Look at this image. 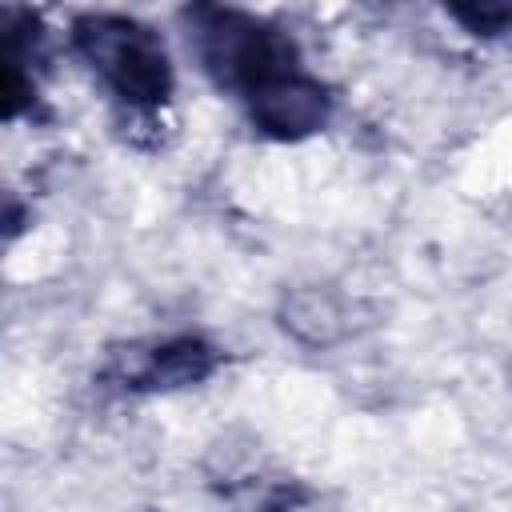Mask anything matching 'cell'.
I'll list each match as a JSON object with an SVG mask.
<instances>
[{
	"mask_svg": "<svg viewBox=\"0 0 512 512\" xmlns=\"http://www.w3.org/2000/svg\"><path fill=\"white\" fill-rule=\"evenodd\" d=\"M176 24L200 76L240 104L260 140L300 144L332 124L336 88L308 68L300 40L280 20L240 4L196 0L176 12Z\"/></svg>",
	"mask_w": 512,
	"mask_h": 512,
	"instance_id": "6da1fadb",
	"label": "cell"
},
{
	"mask_svg": "<svg viewBox=\"0 0 512 512\" xmlns=\"http://www.w3.org/2000/svg\"><path fill=\"white\" fill-rule=\"evenodd\" d=\"M68 48L108 96L124 128H156L176 96V64L160 28L132 12L84 8L68 20Z\"/></svg>",
	"mask_w": 512,
	"mask_h": 512,
	"instance_id": "7a4b0ae2",
	"label": "cell"
},
{
	"mask_svg": "<svg viewBox=\"0 0 512 512\" xmlns=\"http://www.w3.org/2000/svg\"><path fill=\"white\" fill-rule=\"evenodd\" d=\"M228 364V352L204 332L136 336L104 348L96 388L112 396H168L208 384Z\"/></svg>",
	"mask_w": 512,
	"mask_h": 512,
	"instance_id": "3957f363",
	"label": "cell"
},
{
	"mask_svg": "<svg viewBox=\"0 0 512 512\" xmlns=\"http://www.w3.org/2000/svg\"><path fill=\"white\" fill-rule=\"evenodd\" d=\"M0 40H4V120H48L40 80L52 68V32L44 12L28 4L0 8Z\"/></svg>",
	"mask_w": 512,
	"mask_h": 512,
	"instance_id": "277c9868",
	"label": "cell"
},
{
	"mask_svg": "<svg viewBox=\"0 0 512 512\" xmlns=\"http://www.w3.org/2000/svg\"><path fill=\"white\" fill-rule=\"evenodd\" d=\"M440 12L472 40H504L512 32V4L504 0H444Z\"/></svg>",
	"mask_w": 512,
	"mask_h": 512,
	"instance_id": "5b68a950",
	"label": "cell"
},
{
	"mask_svg": "<svg viewBox=\"0 0 512 512\" xmlns=\"http://www.w3.org/2000/svg\"><path fill=\"white\" fill-rule=\"evenodd\" d=\"M308 500H312V492L300 480H276L252 504H244L240 512H300Z\"/></svg>",
	"mask_w": 512,
	"mask_h": 512,
	"instance_id": "8992f818",
	"label": "cell"
},
{
	"mask_svg": "<svg viewBox=\"0 0 512 512\" xmlns=\"http://www.w3.org/2000/svg\"><path fill=\"white\" fill-rule=\"evenodd\" d=\"M28 224H32V208H24L16 192H8L4 196V244H12Z\"/></svg>",
	"mask_w": 512,
	"mask_h": 512,
	"instance_id": "52a82bcc",
	"label": "cell"
}]
</instances>
